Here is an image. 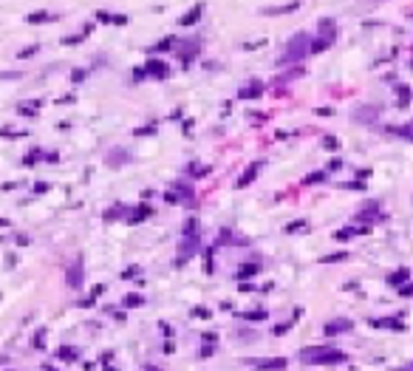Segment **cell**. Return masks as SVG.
<instances>
[{"label": "cell", "mask_w": 413, "mask_h": 371, "mask_svg": "<svg viewBox=\"0 0 413 371\" xmlns=\"http://www.w3.org/2000/svg\"><path fill=\"white\" fill-rule=\"evenodd\" d=\"M340 332H351V320H334L326 326V335H340Z\"/></svg>", "instance_id": "cell-3"}, {"label": "cell", "mask_w": 413, "mask_h": 371, "mask_svg": "<svg viewBox=\"0 0 413 371\" xmlns=\"http://www.w3.org/2000/svg\"><path fill=\"white\" fill-rule=\"evenodd\" d=\"M300 360L309 363V366H334V363H346L348 357L343 352H337L334 346H312V349H303Z\"/></svg>", "instance_id": "cell-1"}, {"label": "cell", "mask_w": 413, "mask_h": 371, "mask_svg": "<svg viewBox=\"0 0 413 371\" xmlns=\"http://www.w3.org/2000/svg\"><path fill=\"white\" fill-rule=\"evenodd\" d=\"M43 20H49V12H34V15H29V23H43Z\"/></svg>", "instance_id": "cell-5"}, {"label": "cell", "mask_w": 413, "mask_h": 371, "mask_svg": "<svg viewBox=\"0 0 413 371\" xmlns=\"http://www.w3.org/2000/svg\"><path fill=\"white\" fill-rule=\"evenodd\" d=\"M249 366H255L258 371H283L289 366L286 357H272V360H249Z\"/></svg>", "instance_id": "cell-2"}, {"label": "cell", "mask_w": 413, "mask_h": 371, "mask_svg": "<svg viewBox=\"0 0 413 371\" xmlns=\"http://www.w3.org/2000/svg\"><path fill=\"white\" fill-rule=\"evenodd\" d=\"M145 371H159V369H156V366H145Z\"/></svg>", "instance_id": "cell-8"}, {"label": "cell", "mask_w": 413, "mask_h": 371, "mask_svg": "<svg viewBox=\"0 0 413 371\" xmlns=\"http://www.w3.org/2000/svg\"><path fill=\"white\" fill-rule=\"evenodd\" d=\"M34 51H37V46H29V49H23V51H20V57H32Z\"/></svg>", "instance_id": "cell-7"}, {"label": "cell", "mask_w": 413, "mask_h": 371, "mask_svg": "<svg viewBox=\"0 0 413 371\" xmlns=\"http://www.w3.org/2000/svg\"><path fill=\"white\" fill-rule=\"evenodd\" d=\"M405 278H408V269H399V272H394L391 278H388V283H391V286H399Z\"/></svg>", "instance_id": "cell-4"}, {"label": "cell", "mask_w": 413, "mask_h": 371, "mask_svg": "<svg viewBox=\"0 0 413 371\" xmlns=\"http://www.w3.org/2000/svg\"><path fill=\"white\" fill-rule=\"evenodd\" d=\"M125 303H128V306H139V303H142V298H139V295H128V298H125Z\"/></svg>", "instance_id": "cell-6"}, {"label": "cell", "mask_w": 413, "mask_h": 371, "mask_svg": "<svg viewBox=\"0 0 413 371\" xmlns=\"http://www.w3.org/2000/svg\"><path fill=\"white\" fill-rule=\"evenodd\" d=\"M411 369H413V366H411Z\"/></svg>", "instance_id": "cell-9"}]
</instances>
